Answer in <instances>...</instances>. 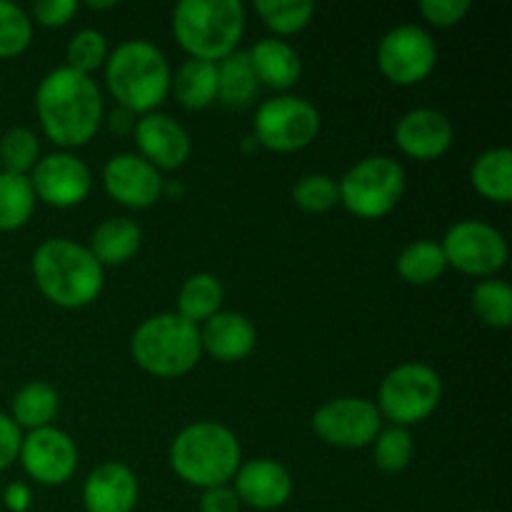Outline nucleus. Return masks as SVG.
<instances>
[{"instance_id":"26","label":"nucleus","mask_w":512,"mask_h":512,"mask_svg":"<svg viewBox=\"0 0 512 512\" xmlns=\"http://www.w3.org/2000/svg\"><path fill=\"white\" fill-rule=\"evenodd\" d=\"M225 288L213 273H195L185 278L178 293V310L175 313L188 323L200 325L223 310Z\"/></svg>"},{"instance_id":"19","label":"nucleus","mask_w":512,"mask_h":512,"mask_svg":"<svg viewBox=\"0 0 512 512\" xmlns=\"http://www.w3.org/2000/svg\"><path fill=\"white\" fill-rule=\"evenodd\" d=\"M85 512H133L140 498L138 475L120 460L100 463L83 483Z\"/></svg>"},{"instance_id":"20","label":"nucleus","mask_w":512,"mask_h":512,"mask_svg":"<svg viewBox=\"0 0 512 512\" xmlns=\"http://www.w3.org/2000/svg\"><path fill=\"white\" fill-rule=\"evenodd\" d=\"M200 345L203 353L218 363H240L253 355L258 345V330L253 320L235 310H220L200 325Z\"/></svg>"},{"instance_id":"13","label":"nucleus","mask_w":512,"mask_h":512,"mask_svg":"<svg viewBox=\"0 0 512 512\" xmlns=\"http://www.w3.org/2000/svg\"><path fill=\"white\" fill-rule=\"evenodd\" d=\"M18 460L33 483L58 488L73 478L80 455L78 445L65 430L48 425L23 435Z\"/></svg>"},{"instance_id":"2","label":"nucleus","mask_w":512,"mask_h":512,"mask_svg":"<svg viewBox=\"0 0 512 512\" xmlns=\"http://www.w3.org/2000/svg\"><path fill=\"white\" fill-rule=\"evenodd\" d=\"M40 293L58 308H88L100 298L105 268L93 258L88 245L70 238H48L35 248L30 260Z\"/></svg>"},{"instance_id":"42","label":"nucleus","mask_w":512,"mask_h":512,"mask_svg":"<svg viewBox=\"0 0 512 512\" xmlns=\"http://www.w3.org/2000/svg\"><path fill=\"white\" fill-rule=\"evenodd\" d=\"M105 123H108L110 133L115 135H125V133H133L135 128V120H138V115H133L130 110L120 108V105H115L113 113H108V118H103Z\"/></svg>"},{"instance_id":"39","label":"nucleus","mask_w":512,"mask_h":512,"mask_svg":"<svg viewBox=\"0 0 512 512\" xmlns=\"http://www.w3.org/2000/svg\"><path fill=\"white\" fill-rule=\"evenodd\" d=\"M20 443H23V430L13 423L10 415L0 413V473L18 460Z\"/></svg>"},{"instance_id":"15","label":"nucleus","mask_w":512,"mask_h":512,"mask_svg":"<svg viewBox=\"0 0 512 512\" xmlns=\"http://www.w3.org/2000/svg\"><path fill=\"white\" fill-rule=\"evenodd\" d=\"M163 175L138 153H118L105 163L103 188L115 203L125 208H150L163 195Z\"/></svg>"},{"instance_id":"9","label":"nucleus","mask_w":512,"mask_h":512,"mask_svg":"<svg viewBox=\"0 0 512 512\" xmlns=\"http://www.w3.org/2000/svg\"><path fill=\"white\" fill-rule=\"evenodd\" d=\"M320 110L300 95L280 93L263 100L255 110L253 138L260 148L273 153H295L318 138Z\"/></svg>"},{"instance_id":"35","label":"nucleus","mask_w":512,"mask_h":512,"mask_svg":"<svg viewBox=\"0 0 512 512\" xmlns=\"http://www.w3.org/2000/svg\"><path fill=\"white\" fill-rule=\"evenodd\" d=\"M40 160L38 135L30 128H10L0 138V165L5 173L30 175Z\"/></svg>"},{"instance_id":"29","label":"nucleus","mask_w":512,"mask_h":512,"mask_svg":"<svg viewBox=\"0 0 512 512\" xmlns=\"http://www.w3.org/2000/svg\"><path fill=\"white\" fill-rule=\"evenodd\" d=\"M35 193L28 175L0 170V233H13L28 225L35 213Z\"/></svg>"},{"instance_id":"38","label":"nucleus","mask_w":512,"mask_h":512,"mask_svg":"<svg viewBox=\"0 0 512 512\" xmlns=\"http://www.w3.org/2000/svg\"><path fill=\"white\" fill-rule=\"evenodd\" d=\"M78 8V0H38L28 15L45 28H63L75 18Z\"/></svg>"},{"instance_id":"8","label":"nucleus","mask_w":512,"mask_h":512,"mask_svg":"<svg viewBox=\"0 0 512 512\" xmlns=\"http://www.w3.org/2000/svg\"><path fill=\"white\" fill-rule=\"evenodd\" d=\"M443 400V378L425 363H400L378 388V410L383 420L398 428H413L438 410Z\"/></svg>"},{"instance_id":"37","label":"nucleus","mask_w":512,"mask_h":512,"mask_svg":"<svg viewBox=\"0 0 512 512\" xmlns=\"http://www.w3.org/2000/svg\"><path fill=\"white\" fill-rule=\"evenodd\" d=\"M418 8L420 15L435 28H453L463 23L465 15L473 10V3L470 0H423Z\"/></svg>"},{"instance_id":"18","label":"nucleus","mask_w":512,"mask_h":512,"mask_svg":"<svg viewBox=\"0 0 512 512\" xmlns=\"http://www.w3.org/2000/svg\"><path fill=\"white\" fill-rule=\"evenodd\" d=\"M455 130L448 115L435 108H413L395 123V145L408 158L430 163L453 148Z\"/></svg>"},{"instance_id":"27","label":"nucleus","mask_w":512,"mask_h":512,"mask_svg":"<svg viewBox=\"0 0 512 512\" xmlns=\"http://www.w3.org/2000/svg\"><path fill=\"white\" fill-rule=\"evenodd\" d=\"M260 93L248 50H235L218 63V100L230 108H245Z\"/></svg>"},{"instance_id":"28","label":"nucleus","mask_w":512,"mask_h":512,"mask_svg":"<svg viewBox=\"0 0 512 512\" xmlns=\"http://www.w3.org/2000/svg\"><path fill=\"white\" fill-rule=\"evenodd\" d=\"M395 270H398L405 283L430 285L443 278V273L448 270V260H445L440 243L420 238L400 250L398 260H395Z\"/></svg>"},{"instance_id":"22","label":"nucleus","mask_w":512,"mask_h":512,"mask_svg":"<svg viewBox=\"0 0 512 512\" xmlns=\"http://www.w3.org/2000/svg\"><path fill=\"white\" fill-rule=\"evenodd\" d=\"M143 245V230L133 218L125 215H113L95 225L90 233L88 250L100 265H125L138 255Z\"/></svg>"},{"instance_id":"36","label":"nucleus","mask_w":512,"mask_h":512,"mask_svg":"<svg viewBox=\"0 0 512 512\" xmlns=\"http://www.w3.org/2000/svg\"><path fill=\"white\" fill-rule=\"evenodd\" d=\"M33 40V20L20 5L0 0V58L25 53Z\"/></svg>"},{"instance_id":"25","label":"nucleus","mask_w":512,"mask_h":512,"mask_svg":"<svg viewBox=\"0 0 512 512\" xmlns=\"http://www.w3.org/2000/svg\"><path fill=\"white\" fill-rule=\"evenodd\" d=\"M60 410V395L53 385L43 380H30L18 393L13 395L10 403V418L20 430H40L53 425L55 415Z\"/></svg>"},{"instance_id":"5","label":"nucleus","mask_w":512,"mask_h":512,"mask_svg":"<svg viewBox=\"0 0 512 512\" xmlns=\"http://www.w3.org/2000/svg\"><path fill=\"white\" fill-rule=\"evenodd\" d=\"M170 28L188 58L220 63L243 40L245 5L240 0H180Z\"/></svg>"},{"instance_id":"21","label":"nucleus","mask_w":512,"mask_h":512,"mask_svg":"<svg viewBox=\"0 0 512 512\" xmlns=\"http://www.w3.org/2000/svg\"><path fill=\"white\" fill-rule=\"evenodd\" d=\"M250 65L258 78L260 88H273L278 93H288L303 78V60L300 53L283 38H260L248 50Z\"/></svg>"},{"instance_id":"23","label":"nucleus","mask_w":512,"mask_h":512,"mask_svg":"<svg viewBox=\"0 0 512 512\" xmlns=\"http://www.w3.org/2000/svg\"><path fill=\"white\" fill-rule=\"evenodd\" d=\"M170 90L185 110H205L218 100V63L183 60L170 80Z\"/></svg>"},{"instance_id":"17","label":"nucleus","mask_w":512,"mask_h":512,"mask_svg":"<svg viewBox=\"0 0 512 512\" xmlns=\"http://www.w3.org/2000/svg\"><path fill=\"white\" fill-rule=\"evenodd\" d=\"M230 488L238 495L240 505L270 512L283 508L293 498V475L280 460L253 458L240 463Z\"/></svg>"},{"instance_id":"43","label":"nucleus","mask_w":512,"mask_h":512,"mask_svg":"<svg viewBox=\"0 0 512 512\" xmlns=\"http://www.w3.org/2000/svg\"><path fill=\"white\" fill-rule=\"evenodd\" d=\"M90 10H108V8H115V0H88Z\"/></svg>"},{"instance_id":"10","label":"nucleus","mask_w":512,"mask_h":512,"mask_svg":"<svg viewBox=\"0 0 512 512\" xmlns=\"http://www.w3.org/2000/svg\"><path fill=\"white\" fill-rule=\"evenodd\" d=\"M440 248L448 268L470 278H495L508 263V240L485 220H458L448 228Z\"/></svg>"},{"instance_id":"31","label":"nucleus","mask_w":512,"mask_h":512,"mask_svg":"<svg viewBox=\"0 0 512 512\" xmlns=\"http://www.w3.org/2000/svg\"><path fill=\"white\" fill-rule=\"evenodd\" d=\"M255 13L263 20L265 28L275 33V38L295 35L310 25L315 15V3L310 0H258Z\"/></svg>"},{"instance_id":"1","label":"nucleus","mask_w":512,"mask_h":512,"mask_svg":"<svg viewBox=\"0 0 512 512\" xmlns=\"http://www.w3.org/2000/svg\"><path fill=\"white\" fill-rule=\"evenodd\" d=\"M35 113L45 138L70 153L98 135L105 118L103 93L93 75L60 65L45 73L38 83Z\"/></svg>"},{"instance_id":"41","label":"nucleus","mask_w":512,"mask_h":512,"mask_svg":"<svg viewBox=\"0 0 512 512\" xmlns=\"http://www.w3.org/2000/svg\"><path fill=\"white\" fill-rule=\"evenodd\" d=\"M3 503L10 512H30L33 505V493L25 483H10L3 493Z\"/></svg>"},{"instance_id":"33","label":"nucleus","mask_w":512,"mask_h":512,"mask_svg":"<svg viewBox=\"0 0 512 512\" xmlns=\"http://www.w3.org/2000/svg\"><path fill=\"white\" fill-rule=\"evenodd\" d=\"M110 55L108 38L98 28H83L65 45V65L83 75H93Z\"/></svg>"},{"instance_id":"11","label":"nucleus","mask_w":512,"mask_h":512,"mask_svg":"<svg viewBox=\"0 0 512 512\" xmlns=\"http://www.w3.org/2000/svg\"><path fill=\"white\" fill-rule=\"evenodd\" d=\"M310 428L330 448L360 450L373 445L383 428V415L373 400L348 395L320 405L310 418Z\"/></svg>"},{"instance_id":"3","label":"nucleus","mask_w":512,"mask_h":512,"mask_svg":"<svg viewBox=\"0 0 512 512\" xmlns=\"http://www.w3.org/2000/svg\"><path fill=\"white\" fill-rule=\"evenodd\" d=\"M103 70L113 100L133 115L153 113L170 95L173 70L168 58L158 45L145 38L115 45Z\"/></svg>"},{"instance_id":"16","label":"nucleus","mask_w":512,"mask_h":512,"mask_svg":"<svg viewBox=\"0 0 512 512\" xmlns=\"http://www.w3.org/2000/svg\"><path fill=\"white\" fill-rule=\"evenodd\" d=\"M133 138L140 158L148 160L158 170L183 168L193 150L188 130L173 115L160 113V110L145 113L135 120Z\"/></svg>"},{"instance_id":"44","label":"nucleus","mask_w":512,"mask_h":512,"mask_svg":"<svg viewBox=\"0 0 512 512\" xmlns=\"http://www.w3.org/2000/svg\"><path fill=\"white\" fill-rule=\"evenodd\" d=\"M475 512H495V510H475Z\"/></svg>"},{"instance_id":"24","label":"nucleus","mask_w":512,"mask_h":512,"mask_svg":"<svg viewBox=\"0 0 512 512\" xmlns=\"http://www.w3.org/2000/svg\"><path fill=\"white\" fill-rule=\"evenodd\" d=\"M470 183L475 193L483 195L493 203H510L512 200V150L500 145V148H488L473 160L470 168Z\"/></svg>"},{"instance_id":"34","label":"nucleus","mask_w":512,"mask_h":512,"mask_svg":"<svg viewBox=\"0 0 512 512\" xmlns=\"http://www.w3.org/2000/svg\"><path fill=\"white\" fill-rule=\"evenodd\" d=\"M293 203L305 213H328L335 205H340L338 180L328 173H308L300 175L293 185Z\"/></svg>"},{"instance_id":"14","label":"nucleus","mask_w":512,"mask_h":512,"mask_svg":"<svg viewBox=\"0 0 512 512\" xmlns=\"http://www.w3.org/2000/svg\"><path fill=\"white\" fill-rule=\"evenodd\" d=\"M35 200H43L50 208H75L93 190V173L75 153L58 150L35 163L28 175Z\"/></svg>"},{"instance_id":"30","label":"nucleus","mask_w":512,"mask_h":512,"mask_svg":"<svg viewBox=\"0 0 512 512\" xmlns=\"http://www.w3.org/2000/svg\"><path fill=\"white\" fill-rule=\"evenodd\" d=\"M470 308L488 328L508 330L512 325V288L500 278H485L470 293Z\"/></svg>"},{"instance_id":"32","label":"nucleus","mask_w":512,"mask_h":512,"mask_svg":"<svg viewBox=\"0 0 512 512\" xmlns=\"http://www.w3.org/2000/svg\"><path fill=\"white\" fill-rule=\"evenodd\" d=\"M415 443L413 433L408 428H398V425H388L380 428V433L373 440V460L383 473L398 475L413 463Z\"/></svg>"},{"instance_id":"7","label":"nucleus","mask_w":512,"mask_h":512,"mask_svg":"<svg viewBox=\"0 0 512 512\" xmlns=\"http://www.w3.org/2000/svg\"><path fill=\"white\" fill-rule=\"evenodd\" d=\"M408 188L405 168L390 155H368L338 180L340 205L360 220H380Z\"/></svg>"},{"instance_id":"40","label":"nucleus","mask_w":512,"mask_h":512,"mask_svg":"<svg viewBox=\"0 0 512 512\" xmlns=\"http://www.w3.org/2000/svg\"><path fill=\"white\" fill-rule=\"evenodd\" d=\"M238 495L230 485H218V488H208L200 495V512H240Z\"/></svg>"},{"instance_id":"12","label":"nucleus","mask_w":512,"mask_h":512,"mask_svg":"<svg viewBox=\"0 0 512 512\" xmlns=\"http://www.w3.org/2000/svg\"><path fill=\"white\" fill-rule=\"evenodd\" d=\"M438 65L433 35L413 23L390 28L378 43V68L393 85H418Z\"/></svg>"},{"instance_id":"4","label":"nucleus","mask_w":512,"mask_h":512,"mask_svg":"<svg viewBox=\"0 0 512 512\" xmlns=\"http://www.w3.org/2000/svg\"><path fill=\"white\" fill-rule=\"evenodd\" d=\"M243 463L240 440L228 425L215 420L190 423L170 445V468L183 483L208 490L230 485Z\"/></svg>"},{"instance_id":"6","label":"nucleus","mask_w":512,"mask_h":512,"mask_svg":"<svg viewBox=\"0 0 512 512\" xmlns=\"http://www.w3.org/2000/svg\"><path fill=\"white\" fill-rule=\"evenodd\" d=\"M130 355L153 378H183L203 358L200 325L178 313L150 315L130 335Z\"/></svg>"}]
</instances>
